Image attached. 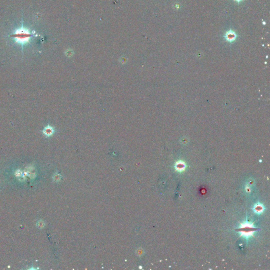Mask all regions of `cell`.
<instances>
[{"label":"cell","instance_id":"obj_1","mask_svg":"<svg viewBox=\"0 0 270 270\" xmlns=\"http://www.w3.org/2000/svg\"><path fill=\"white\" fill-rule=\"evenodd\" d=\"M256 231L257 229L254 226L253 223L247 221L241 223L239 228L236 229V231L240 234V236H243L246 239L254 236Z\"/></svg>","mask_w":270,"mask_h":270},{"label":"cell","instance_id":"obj_2","mask_svg":"<svg viewBox=\"0 0 270 270\" xmlns=\"http://www.w3.org/2000/svg\"><path fill=\"white\" fill-rule=\"evenodd\" d=\"M14 36L17 42L23 44L29 41L31 35L28 30H19L14 34Z\"/></svg>","mask_w":270,"mask_h":270},{"label":"cell","instance_id":"obj_3","mask_svg":"<svg viewBox=\"0 0 270 270\" xmlns=\"http://www.w3.org/2000/svg\"><path fill=\"white\" fill-rule=\"evenodd\" d=\"M237 37L238 36L236 35V33L231 30L227 31L225 35H224L225 39H226L227 41L230 42H232L235 41Z\"/></svg>","mask_w":270,"mask_h":270},{"label":"cell","instance_id":"obj_4","mask_svg":"<svg viewBox=\"0 0 270 270\" xmlns=\"http://www.w3.org/2000/svg\"><path fill=\"white\" fill-rule=\"evenodd\" d=\"M264 206L260 202H257V203L255 204L253 208L254 212L257 214H261L264 212Z\"/></svg>","mask_w":270,"mask_h":270},{"label":"cell","instance_id":"obj_5","mask_svg":"<svg viewBox=\"0 0 270 270\" xmlns=\"http://www.w3.org/2000/svg\"><path fill=\"white\" fill-rule=\"evenodd\" d=\"M186 167V164L185 163V162L182 161H179L177 162L176 163V164L175 165V170L179 172H182L183 171H185Z\"/></svg>","mask_w":270,"mask_h":270},{"label":"cell","instance_id":"obj_6","mask_svg":"<svg viewBox=\"0 0 270 270\" xmlns=\"http://www.w3.org/2000/svg\"><path fill=\"white\" fill-rule=\"evenodd\" d=\"M43 133L47 136H50L53 133L54 129L50 126H48L43 131Z\"/></svg>","mask_w":270,"mask_h":270},{"label":"cell","instance_id":"obj_7","mask_svg":"<svg viewBox=\"0 0 270 270\" xmlns=\"http://www.w3.org/2000/svg\"><path fill=\"white\" fill-rule=\"evenodd\" d=\"M44 223L42 220H39L37 223V226L40 229H42L44 226Z\"/></svg>","mask_w":270,"mask_h":270},{"label":"cell","instance_id":"obj_8","mask_svg":"<svg viewBox=\"0 0 270 270\" xmlns=\"http://www.w3.org/2000/svg\"><path fill=\"white\" fill-rule=\"evenodd\" d=\"M53 180H54V181L55 182H58V181H60V179L61 177H60V176L59 174H55V175L53 176Z\"/></svg>","mask_w":270,"mask_h":270},{"label":"cell","instance_id":"obj_9","mask_svg":"<svg viewBox=\"0 0 270 270\" xmlns=\"http://www.w3.org/2000/svg\"><path fill=\"white\" fill-rule=\"evenodd\" d=\"M245 190L246 192L247 193H250L251 191V186H250L249 185H247L246 187H245Z\"/></svg>","mask_w":270,"mask_h":270},{"label":"cell","instance_id":"obj_10","mask_svg":"<svg viewBox=\"0 0 270 270\" xmlns=\"http://www.w3.org/2000/svg\"><path fill=\"white\" fill-rule=\"evenodd\" d=\"M141 251V250H140L139 251H138V252H137V254H138V255H141V254H142V251Z\"/></svg>","mask_w":270,"mask_h":270},{"label":"cell","instance_id":"obj_11","mask_svg":"<svg viewBox=\"0 0 270 270\" xmlns=\"http://www.w3.org/2000/svg\"><path fill=\"white\" fill-rule=\"evenodd\" d=\"M234 1L238 2H240L242 1H243V0H234Z\"/></svg>","mask_w":270,"mask_h":270}]
</instances>
